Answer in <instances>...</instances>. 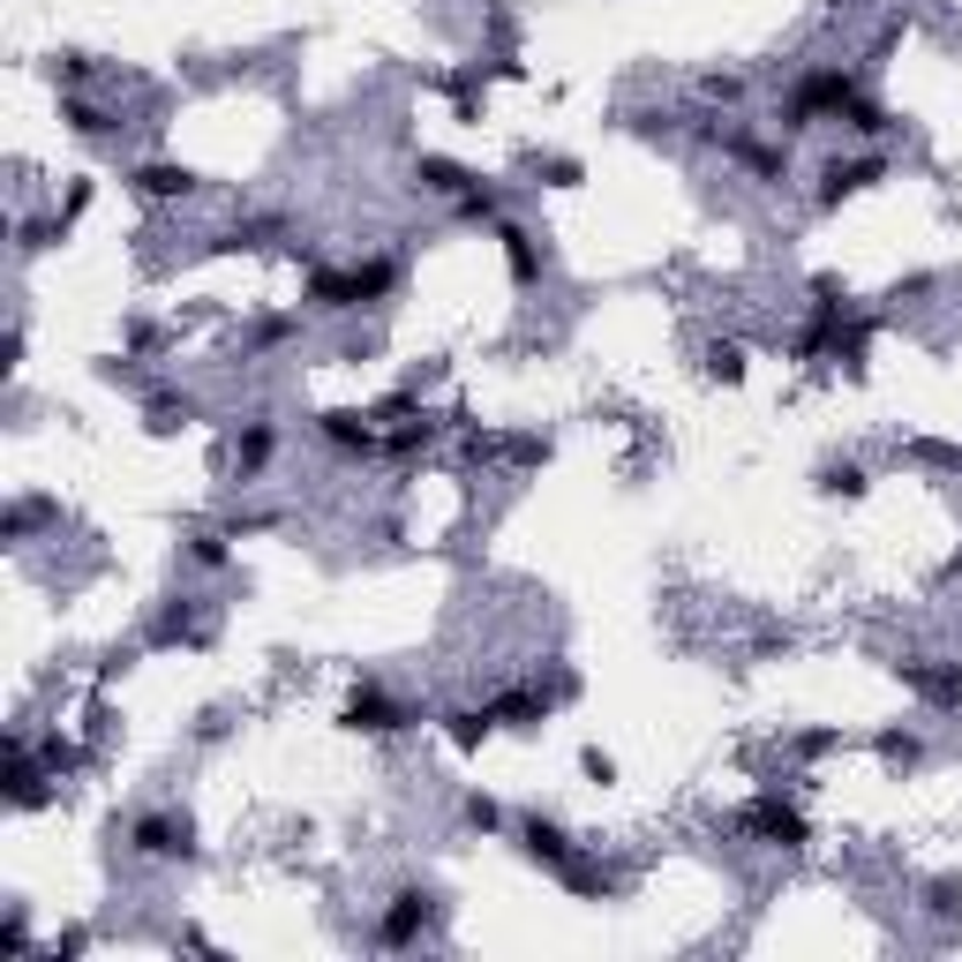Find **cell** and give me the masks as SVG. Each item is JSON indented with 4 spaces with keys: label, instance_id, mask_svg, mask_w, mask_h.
Masks as SVG:
<instances>
[{
    "label": "cell",
    "instance_id": "obj_1",
    "mask_svg": "<svg viewBox=\"0 0 962 962\" xmlns=\"http://www.w3.org/2000/svg\"><path fill=\"white\" fill-rule=\"evenodd\" d=\"M316 436H324L332 452H377V436H369V421H361V414H324V421H316Z\"/></svg>",
    "mask_w": 962,
    "mask_h": 962
},
{
    "label": "cell",
    "instance_id": "obj_2",
    "mask_svg": "<svg viewBox=\"0 0 962 962\" xmlns=\"http://www.w3.org/2000/svg\"><path fill=\"white\" fill-rule=\"evenodd\" d=\"M887 166V159H857V166H828V188H820V204H842V196H857V188H865V181H873V173Z\"/></svg>",
    "mask_w": 962,
    "mask_h": 962
},
{
    "label": "cell",
    "instance_id": "obj_3",
    "mask_svg": "<svg viewBox=\"0 0 962 962\" xmlns=\"http://www.w3.org/2000/svg\"><path fill=\"white\" fill-rule=\"evenodd\" d=\"M136 850H143V857L188 850V820H143V828H136Z\"/></svg>",
    "mask_w": 962,
    "mask_h": 962
},
{
    "label": "cell",
    "instance_id": "obj_4",
    "mask_svg": "<svg viewBox=\"0 0 962 962\" xmlns=\"http://www.w3.org/2000/svg\"><path fill=\"white\" fill-rule=\"evenodd\" d=\"M497 241H504V256H511V279H534V271H542V256H534V241H527L519 226H497Z\"/></svg>",
    "mask_w": 962,
    "mask_h": 962
},
{
    "label": "cell",
    "instance_id": "obj_5",
    "mask_svg": "<svg viewBox=\"0 0 962 962\" xmlns=\"http://www.w3.org/2000/svg\"><path fill=\"white\" fill-rule=\"evenodd\" d=\"M414 918H429V887H407V895H399V910H391V925H383V940H391V948H399V940H407V932H414Z\"/></svg>",
    "mask_w": 962,
    "mask_h": 962
},
{
    "label": "cell",
    "instance_id": "obj_6",
    "mask_svg": "<svg viewBox=\"0 0 962 962\" xmlns=\"http://www.w3.org/2000/svg\"><path fill=\"white\" fill-rule=\"evenodd\" d=\"M143 188H151V196H173V188H188V173H173V166H143Z\"/></svg>",
    "mask_w": 962,
    "mask_h": 962
},
{
    "label": "cell",
    "instance_id": "obj_7",
    "mask_svg": "<svg viewBox=\"0 0 962 962\" xmlns=\"http://www.w3.org/2000/svg\"><path fill=\"white\" fill-rule=\"evenodd\" d=\"M955 572H962V549H955Z\"/></svg>",
    "mask_w": 962,
    "mask_h": 962
}]
</instances>
